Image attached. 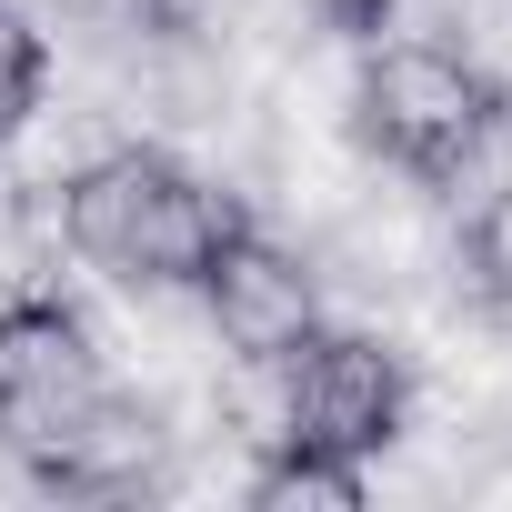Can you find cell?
Here are the masks:
<instances>
[{"label":"cell","instance_id":"1","mask_svg":"<svg viewBox=\"0 0 512 512\" xmlns=\"http://www.w3.org/2000/svg\"><path fill=\"white\" fill-rule=\"evenodd\" d=\"M0 452L31 462L61 492H121V482L151 472L161 422L111 392L81 312L11 302L0 312Z\"/></svg>","mask_w":512,"mask_h":512},{"label":"cell","instance_id":"2","mask_svg":"<svg viewBox=\"0 0 512 512\" xmlns=\"http://www.w3.org/2000/svg\"><path fill=\"white\" fill-rule=\"evenodd\" d=\"M61 231H71V251L91 272H111L131 292H191L211 272V251L241 231V211L211 181H191L181 161H161V151H111V161L71 171Z\"/></svg>","mask_w":512,"mask_h":512},{"label":"cell","instance_id":"3","mask_svg":"<svg viewBox=\"0 0 512 512\" xmlns=\"http://www.w3.org/2000/svg\"><path fill=\"white\" fill-rule=\"evenodd\" d=\"M352 111H362V141H372L392 171H412V181H462V171L482 161V141L502 131V91H492L472 61L432 51V41L372 51Z\"/></svg>","mask_w":512,"mask_h":512},{"label":"cell","instance_id":"4","mask_svg":"<svg viewBox=\"0 0 512 512\" xmlns=\"http://www.w3.org/2000/svg\"><path fill=\"white\" fill-rule=\"evenodd\" d=\"M392 432H402V362L372 332H312L292 352V432L282 442L332 452V462H372Z\"/></svg>","mask_w":512,"mask_h":512},{"label":"cell","instance_id":"5","mask_svg":"<svg viewBox=\"0 0 512 512\" xmlns=\"http://www.w3.org/2000/svg\"><path fill=\"white\" fill-rule=\"evenodd\" d=\"M191 292L211 302V332H221L241 362H292V352L322 332V292H312V272L292 262L282 241H262V231H231Z\"/></svg>","mask_w":512,"mask_h":512},{"label":"cell","instance_id":"6","mask_svg":"<svg viewBox=\"0 0 512 512\" xmlns=\"http://www.w3.org/2000/svg\"><path fill=\"white\" fill-rule=\"evenodd\" d=\"M251 502H262V512H352L362 502V462H332V452L282 442L262 462V482H251Z\"/></svg>","mask_w":512,"mask_h":512},{"label":"cell","instance_id":"7","mask_svg":"<svg viewBox=\"0 0 512 512\" xmlns=\"http://www.w3.org/2000/svg\"><path fill=\"white\" fill-rule=\"evenodd\" d=\"M41 71H51V61H41V31L11 11V0H0V141H11V131L31 121V101H41Z\"/></svg>","mask_w":512,"mask_h":512},{"label":"cell","instance_id":"8","mask_svg":"<svg viewBox=\"0 0 512 512\" xmlns=\"http://www.w3.org/2000/svg\"><path fill=\"white\" fill-rule=\"evenodd\" d=\"M472 282H482V292L512 312V181H502V191L472 211Z\"/></svg>","mask_w":512,"mask_h":512},{"label":"cell","instance_id":"9","mask_svg":"<svg viewBox=\"0 0 512 512\" xmlns=\"http://www.w3.org/2000/svg\"><path fill=\"white\" fill-rule=\"evenodd\" d=\"M312 11H322L332 31H382V11H392V0H312Z\"/></svg>","mask_w":512,"mask_h":512}]
</instances>
